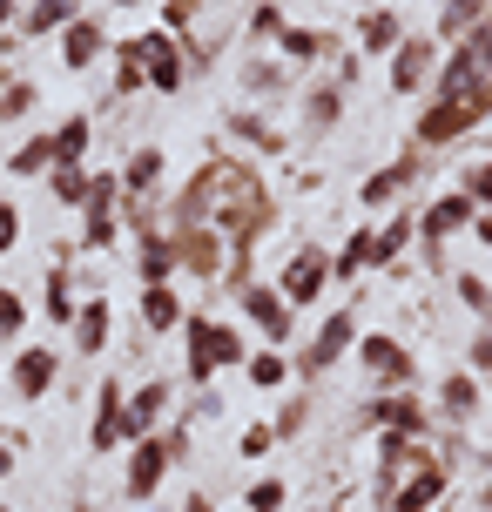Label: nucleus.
Listing matches in <instances>:
<instances>
[{
	"instance_id": "nucleus-1",
	"label": "nucleus",
	"mask_w": 492,
	"mask_h": 512,
	"mask_svg": "<svg viewBox=\"0 0 492 512\" xmlns=\"http://www.w3.org/2000/svg\"><path fill=\"white\" fill-rule=\"evenodd\" d=\"M243 358H250V344H243L236 324L209 317V310H189L182 317V371H189L196 391H209L216 371H243Z\"/></svg>"
},
{
	"instance_id": "nucleus-2",
	"label": "nucleus",
	"mask_w": 492,
	"mask_h": 512,
	"mask_svg": "<svg viewBox=\"0 0 492 512\" xmlns=\"http://www.w3.org/2000/svg\"><path fill=\"white\" fill-rule=\"evenodd\" d=\"M358 337H364L358 310H351V304H344V310H331V317L317 324V337L304 344V351H297V364H290V371H297V378H324V371H337V364H344L351 351H358Z\"/></svg>"
},
{
	"instance_id": "nucleus-3",
	"label": "nucleus",
	"mask_w": 492,
	"mask_h": 512,
	"mask_svg": "<svg viewBox=\"0 0 492 512\" xmlns=\"http://www.w3.org/2000/svg\"><path fill=\"white\" fill-rule=\"evenodd\" d=\"M439 54H445V48L432 41V34H405V41L385 54L391 95H398V102H405V95H425V88H432V75H439Z\"/></svg>"
},
{
	"instance_id": "nucleus-4",
	"label": "nucleus",
	"mask_w": 492,
	"mask_h": 512,
	"mask_svg": "<svg viewBox=\"0 0 492 512\" xmlns=\"http://www.w3.org/2000/svg\"><path fill=\"white\" fill-rule=\"evenodd\" d=\"M135 54H142V75H149L156 95H182V88H189V48H182L176 34L142 27V34H135Z\"/></svg>"
},
{
	"instance_id": "nucleus-5",
	"label": "nucleus",
	"mask_w": 492,
	"mask_h": 512,
	"mask_svg": "<svg viewBox=\"0 0 492 512\" xmlns=\"http://www.w3.org/2000/svg\"><path fill=\"white\" fill-rule=\"evenodd\" d=\"M358 364H364V378L378 384V391H412V378H418L405 337H391V331H364L358 337Z\"/></svg>"
},
{
	"instance_id": "nucleus-6",
	"label": "nucleus",
	"mask_w": 492,
	"mask_h": 512,
	"mask_svg": "<svg viewBox=\"0 0 492 512\" xmlns=\"http://www.w3.org/2000/svg\"><path fill=\"white\" fill-rule=\"evenodd\" d=\"M230 297H236V310H243V324H257L263 344H277V351H284L290 331H297V310L277 297V283H257V277H250V283H236Z\"/></svg>"
},
{
	"instance_id": "nucleus-7",
	"label": "nucleus",
	"mask_w": 492,
	"mask_h": 512,
	"mask_svg": "<svg viewBox=\"0 0 492 512\" xmlns=\"http://www.w3.org/2000/svg\"><path fill=\"white\" fill-rule=\"evenodd\" d=\"M324 290H331V250L324 243H297V256H290L284 277H277V297L290 310H311Z\"/></svg>"
},
{
	"instance_id": "nucleus-8",
	"label": "nucleus",
	"mask_w": 492,
	"mask_h": 512,
	"mask_svg": "<svg viewBox=\"0 0 492 512\" xmlns=\"http://www.w3.org/2000/svg\"><path fill=\"white\" fill-rule=\"evenodd\" d=\"M176 472V452H169V438L149 432V438H135L129 445V472H122V492H129V506H149L162 492V479Z\"/></svg>"
},
{
	"instance_id": "nucleus-9",
	"label": "nucleus",
	"mask_w": 492,
	"mask_h": 512,
	"mask_svg": "<svg viewBox=\"0 0 492 512\" xmlns=\"http://www.w3.org/2000/svg\"><path fill=\"white\" fill-rule=\"evenodd\" d=\"M344 102H351V88L337 75H317L297 88V135H311V142H324L337 122H344Z\"/></svg>"
},
{
	"instance_id": "nucleus-10",
	"label": "nucleus",
	"mask_w": 492,
	"mask_h": 512,
	"mask_svg": "<svg viewBox=\"0 0 492 512\" xmlns=\"http://www.w3.org/2000/svg\"><path fill=\"white\" fill-rule=\"evenodd\" d=\"M479 122H486V115H479L472 102H425V115H418V128H412V149L418 155L452 149V142H466Z\"/></svg>"
},
{
	"instance_id": "nucleus-11",
	"label": "nucleus",
	"mask_w": 492,
	"mask_h": 512,
	"mask_svg": "<svg viewBox=\"0 0 492 512\" xmlns=\"http://www.w3.org/2000/svg\"><path fill=\"white\" fill-rule=\"evenodd\" d=\"M61 378V351L54 344H21L14 364H7V398H21V405H41Z\"/></svg>"
},
{
	"instance_id": "nucleus-12",
	"label": "nucleus",
	"mask_w": 492,
	"mask_h": 512,
	"mask_svg": "<svg viewBox=\"0 0 492 512\" xmlns=\"http://www.w3.org/2000/svg\"><path fill=\"white\" fill-rule=\"evenodd\" d=\"M445 486H452V465L445 459H418L412 472L385 492V512H432L445 499Z\"/></svg>"
},
{
	"instance_id": "nucleus-13",
	"label": "nucleus",
	"mask_w": 492,
	"mask_h": 512,
	"mask_svg": "<svg viewBox=\"0 0 492 512\" xmlns=\"http://www.w3.org/2000/svg\"><path fill=\"white\" fill-rule=\"evenodd\" d=\"M122 411H129L122 378H102L95 384V418H88V459H108V452L129 445V438H122Z\"/></svg>"
},
{
	"instance_id": "nucleus-14",
	"label": "nucleus",
	"mask_w": 492,
	"mask_h": 512,
	"mask_svg": "<svg viewBox=\"0 0 492 512\" xmlns=\"http://www.w3.org/2000/svg\"><path fill=\"white\" fill-rule=\"evenodd\" d=\"M364 425L425 438V432H432V405H425V398H412V391H385V398H371V405H364Z\"/></svg>"
},
{
	"instance_id": "nucleus-15",
	"label": "nucleus",
	"mask_w": 492,
	"mask_h": 512,
	"mask_svg": "<svg viewBox=\"0 0 492 512\" xmlns=\"http://www.w3.org/2000/svg\"><path fill=\"white\" fill-rule=\"evenodd\" d=\"M169 243H176V270H189V277H223V236L209 230V223L169 230Z\"/></svg>"
},
{
	"instance_id": "nucleus-16",
	"label": "nucleus",
	"mask_w": 492,
	"mask_h": 512,
	"mask_svg": "<svg viewBox=\"0 0 492 512\" xmlns=\"http://www.w3.org/2000/svg\"><path fill=\"white\" fill-rule=\"evenodd\" d=\"M108 48H115V41H108V21H95V14H75V21L61 27V61H68L75 75H88Z\"/></svg>"
},
{
	"instance_id": "nucleus-17",
	"label": "nucleus",
	"mask_w": 492,
	"mask_h": 512,
	"mask_svg": "<svg viewBox=\"0 0 492 512\" xmlns=\"http://www.w3.org/2000/svg\"><path fill=\"white\" fill-rule=\"evenodd\" d=\"M418 182V149H405L398 162H385V169H371V176L358 182V203L364 209H385V203H405V189Z\"/></svg>"
},
{
	"instance_id": "nucleus-18",
	"label": "nucleus",
	"mask_w": 492,
	"mask_h": 512,
	"mask_svg": "<svg viewBox=\"0 0 492 512\" xmlns=\"http://www.w3.org/2000/svg\"><path fill=\"white\" fill-rule=\"evenodd\" d=\"M135 317H142V331L169 337V331H182L189 304H182V290H176V283H142V290H135Z\"/></svg>"
},
{
	"instance_id": "nucleus-19",
	"label": "nucleus",
	"mask_w": 492,
	"mask_h": 512,
	"mask_svg": "<svg viewBox=\"0 0 492 512\" xmlns=\"http://www.w3.org/2000/svg\"><path fill=\"white\" fill-rule=\"evenodd\" d=\"M68 337H75L81 358H102V351H108V337H115V304H108L102 290H95V297H81V310H75V324H68Z\"/></svg>"
},
{
	"instance_id": "nucleus-20",
	"label": "nucleus",
	"mask_w": 492,
	"mask_h": 512,
	"mask_svg": "<svg viewBox=\"0 0 492 512\" xmlns=\"http://www.w3.org/2000/svg\"><path fill=\"white\" fill-rule=\"evenodd\" d=\"M176 405V391L162 378H149V384H135V398H129V411H122V438H149V432H162V411Z\"/></svg>"
},
{
	"instance_id": "nucleus-21",
	"label": "nucleus",
	"mask_w": 492,
	"mask_h": 512,
	"mask_svg": "<svg viewBox=\"0 0 492 512\" xmlns=\"http://www.w3.org/2000/svg\"><path fill=\"white\" fill-rule=\"evenodd\" d=\"M405 34H412V27H405L398 7H364V14H358V48H351V54H378V61H385Z\"/></svg>"
},
{
	"instance_id": "nucleus-22",
	"label": "nucleus",
	"mask_w": 492,
	"mask_h": 512,
	"mask_svg": "<svg viewBox=\"0 0 492 512\" xmlns=\"http://www.w3.org/2000/svg\"><path fill=\"white\" fill-rule=\"evenodd\" d=\"M162 169H169V162H162V149H156V142H142V149L122 162V203H156Z\"/></svg>"
},
{
	"instance_id": "nucleus-23",
	"label": "nucleus",
	"mask_w": 492,
	"mask_h": 512,
	"mask_svg": "<svg viewBox=\"0 0 492 512\" xmlns=\"http://www.w3.org/2000/svg\"><path fill=\"white\" fill-rule=\"evenodd\" d=\"M432 418H445V425H472V418H479V378H472V371H445Z\"/></svg>"
},
{
	"instance_id": "nucleus-24",
	"label": "nucleus",
	"mask_w": 492,
	"mask_h": 512,
	"mask_svg": "<svg viewBox=\"0 0 492 512\" xmlns=\"http://www.w3.org/2000/svg\"><path fill=\"white\" fill-rule=\"evenodd\" d=\"M135 283H176V243H169V230L135 236Z\"/></svg>"
},
{
	"instance_id": "nucleus-25",
	"label": "nucleus",
	"mask_w": 492,
	"mask_h": 512,
	"mask_svg": "<svg viewBox=\"0 0 492 512\" xmlns=\"http://www.w3.org/2000/svg\"><path fill=\"white\" fill-rule=\"evenodd\" d=\"M75 310H81V283H75V270H68V263H54L48 283H41V317L68 331V324H75Z\"/></svg>"
},
{
	"instance_id": "nucleus-26",
	"label": "nucleus",
	"mask_w": 492,
	"mask_h": 512,
	"mask_svg": "<svg viewBox=\"0 0 492 512\" xmlns=\"http://www.w3.org/2000/svg\"><path fill=\"white\" fill-rule=\"evenodd\" d=\"M230 135L243 142V149H257V155H284L290 149V135L270 122L263 108H236V115H230Z\"/></svg>"
},
{
	"instance_id": "nucleus-27",
	"label": "nucleus",
	"mask_w": 492,
	"mask_h": 512,
	"mask_svg": "<svg viewBox=\"0 0 492 512\" xmlns=\"http://www.w3.org/2000/svg\"><path fill=\"white\" fill-rule=\"evenodd\" d=\"M412 243H418V216L398 203V216H391V223H378V236H371V270H391L398 256L412 250Z\"/></svg>"
},
{
	"instance_id": "nucleus-28",
	"label": "nucleus",
	"mask_w": 492,
	"mask_h": 512,
	"mask_svg": "<svg viewBox=\"0 0 492 512\" xmlns=\"http://www.w3.org/2000/svg\"><path fill=\"white\" fill-rule=\"evenodd\" d=\"M486 14H492L486 0H445V7H439V27H432V41H439V48H459L472 27L486 21Z\"/></svg>"
},
{
	"instance_id": "nucleus-29",
	"label": "nucleus",
	"mask_w": 492,
	"mask_h": 512,
	"mask_svg": "<svg viewBox=\"0 0 492 512\" xmlns=\"http://www.w3.org/2000/svg\"><path fill=\"white\" fill-rule=\"evenodd\" d=\"M54 169V128H34V135H27V142H14V149H7V176H48Z\"/></svg>"
},
{
	"instance_id": "nucleus-30",
	"label": "nucleus",
	"mask_w": 492,
	"mask_h": 512,
	"mask_svg": "<svg viewBox=\"0 0 492 512\" xmlns=\"http://www.w3.org/2000/svg\"><path fill=\"white\" fill-rule=\"evenodd\" d=\"M243 384H250V391H284L290 384V358L277 351V344H257V351L243 358Z\"/></svg>"
},
{
	"instance_id": "nucleus-31",
	"label": "nucleus",
	"mask_w": 492,
	"mask_h": 512,
	"mask_svg": "<svg viewBox=\"0 0 492 512\" xmlns=\"http://www.w3.org/2000/svg\"><path fill=\"white\" fill-rule=\"evenodd\" d=\"M88 149H95V122H88V108L61 115V122H54V162H88Z\"/></svg>"
},
{
	"instance_id": "nucleus-32",
	"label": "nucleus",
	"mask_w": 492,
	"mask_h": 512,
	"mask_svg": "<svg viewBox=\"0 0 492 512\" xmlns=\"http://www.w3.org/2000/svg\"><path fill=\"white\" fill-rule=\"evenodd\" d=\"M277 48H284V61L311 68V61H324V54L337 48V34H324V27H297V21H290L284 34H277Z\"/></svg>"
},
{
	"instance_id": "nucleus-33",
	"label": "nucleus",
	"mask_w": 492,
	"mask_h": 512,
	"mask_svg": "<svg viewBox=\"0 0 492 512\" xmlns=\"http://www.w3.org/2000/svg\"><path fill=\"white\" fill-rule=\"evenodd\" d=\"M371 236H378V230H371V223H358V230H351V236L331 250V283H337V277L351 283V277H364V270H371Z\"/></svg>"
},
{
	"instance_id": "nucleus-34",
	"label": "nucleus",
	"mask_w": 492,
	"mask_h": 512,
	"mask_svg": "<svg viewBox=\"0 0 492 512\" xmlns=\"http://www.w3.org/2000/svg\"><path fill=\"white\" fill-rule=\"evenodd\" d=\"M48 196L61 209H81L88 203V162H54L48 169Z\"/></svg>"
},
{
	"instance_id": "nucleus-35",
	"label": "nucleus",
	"mask_w": 492,
	"mask_h": 512,
	"mask_svg": "<svg viewBox=\"0 0 492 512\" xmlns=\"http://www.w3.org/2000/svg\"><path fill=\"white\" fill-rule=\"evenodd\" d=\"M115 102H122V95H142V88H149V75H142V54H135V34L129 41H115Z\"/></svg>"
},
{
	"instance_id": "nucleus-36",
	"label": "nucleus",
	"mask_w": 492,
	"mask_h": 512,
	"mask_svg": "<svg viewBox=\"0 0 492 512\" xmlns=\"http://www.w3.org/2000/svg\"><path fill=\"white\" fill-rule=\"evenodd\" d=\"M34 102H41V88H34L27 75H0V128H7V122H21V115H27Z\"/></svg>"
},
{
	"instance_id": "nucleus-37",
	"label": "nucleus",
	"mask_w": 492,
	"mask_h": 512,
	"mask_svg": "<svg viewBox=\"0 0 492 512\" xmlns=\"http://www.w3.org/2000/svg\"><path fill=\"white\" fill-rule=\"evenodd\" d=\"M196 27H203V0H162V34L196 41Z\"/></svg>"
},
{
	"instance_id": "nucleus-38",
	"label": "nucleus",
	"mask_w": 492,
	"mask_h": 512,
	"mask_svg": "<svg viewBox=\"0 0 492 512\" xmlns=\"http://www.w3.org/2000/svg\"><path fill=\"white\" fill-rule=\"evenodd\" d=\"M243 95H257V102L284 95V68L277 61H243Z\"/></svg>"
},
{
	"instance_id": "nucleus-39",
	"label": "nucleus",
	"mask_w": 492,
	"mask_h": 512,
	"mask_svg": "<svg viewBox=\"0 0 492 512\" xmlns=\"http://www.w3.org/2000/svg\"><path fill=\"white\" fill-rule=\"evenodd\" d=\"M21 331H27V290L0 283V344H14Z\"/></svg>"
},
{
	"instance_id": "nucleus-40",
	"label": "nucleus",
	"mask_w": 492,
	"mask_h": 512,
	"mask_svg": "<svg viewBox=\"0 0 492 512\" xmlns=\"http://www.w3.org/2000/svg\"><path fill=\"white\" fill-rule=\"evenodd\" d=\"M459 196H466L472 209H492V155H486V162H466V169H459Z\"/></svg>"
},
{
	"instance_id": "nucleus-41",
	"label": "nucleus",
	"mask_w": 492,
	"mask_h": 512,
	"mask_svg": "<svg viewBox=\"0 0 492 512\" xmlns=\"http://www.w3.org/2000/svg\"><path fill=\"white\" fill-rule=\"evenodd\" d=\"M284 27H290L284 7H277V0H257V7H250V21H243V34H250V41H277Z\"/></svg>"
},
{
	"instance_id": "nucleus-42",
	"label": "nucleus",
	"mask_w": 492,
	"mask_h": 512,
	"mask_svg": "<svg viewBox=\"0 0 492 512\" xmlns=\"http://www.w3.org/2000/svg\"><path fill=\"white\" fill-rule=\"evenodd\" d=\"M304 425H311V398H284V405H277V418H270L277 445H284V438H297Z\"/></svg>"
},
{
	"instance_id": "nucleus-43",
	"label": "nucleus",
	"mask_w": 492,
	"mask_h": 512,
	"mask_svg": "<svg viewBox=\"0 0 492 512\" xmlns=\"http://www.w3.org/2000/svg\"><path fill=\"white\" fill-rule=\"evenodd\" d=\"M284 499H290L284 479H257V486L243 492V506H250V512H284Z\"/></svg>"
},
{
	"instance_id": "nucleus-44",
	"label": "nucleus",
	"mask_w": 492,
	"mask_h": 512,
	"mask_svg": "<svg viewBox=\"0 0 492 512\" xmlns=\"http://www.w3.org/2000/svg\"><path fill=\"white\" fill-rule=\"evenodd\" d=\"M21 230H27V223H21V203H14V196L0 189V256H7L14 243H21Z\"/></svg>"
},
{
	"instance_id": "nucleus-45",
	"label": "nucleus",
	"mask_w": 492,
	"mask_h": 512,
	"mask_svg": "<svg viewBox=\"0 0 492 512\" xmlns=\"http://www.w3.org/2000/svg\"><path fill=\"white\" fill-rule=\"evenodd\" d=\"M236 452H243V459H270V452H277V432H270V425H243Z\"/></svg>"
},
{
	"instance_id": "nucleus-46",
	"label": "nucleus",
	"mask_w": 492,
	"mask_h": 512,
	"mask_svg": "<svg viewBox=\"0 0 492 512\" xmlns=\"http://www.w3.org/2000/svg\"><path fill=\"white\" fill-rule=\"evenodd\" d=\"M466 371H472V378H479V371H492V324H486L479 337H472V351H466Z\"/></svg>"
},
{
	"instance_id": "nucleus-47",
	"label": "nucleus",
	"mask_w": 492,
	"mask_h": 512,
	"mask_svg": "<svg viewBox=\"0 0 492 512\" xmlns=\"http://www.w3.org/2000/svg\"><path fill=\"white\" fill-rule=\"evenodd\" d=\"M27 7H41V14H61V21H75L81 0H27Z\"/></svg>"
},
{
	"instance_id": "nucleus-48",
	"label": "nucleus",
	"mask_w": 492,
	"mask_h": 512,
	"mask_svg": "<svg viewBox=\"0 0 492 512\" xmlns=\"http://www.w3.org/2000/svg\"><path fill=\"white\" fill-rule=\"evenodd\" d=\"M472 236H479V243H492V209H479V216H472Z\"/></svg>"
},
{
	"instance_id": "nucleus-49",
	"label": "nucleus",
	"mask_w": 492,
	"mask_h": 512,
	"mask_svg": "<svg viewBox=\"0 0 492 512\" xmlns=\"http://www.w3.org/2000/svg\"><path fill=\"white\" fill-rule=\"evenodd\" d=\"M14 21H21V0H0V34H7Z\"/></svg>"
},
{
	"instance_id": "nucleus-50",
	"label": "nucleus",
	"mask_w": 492,
	"mask_h": 512,
	"mask_svg": "<svg viewBox=\"0 0 492 512\" xmlns=\"http://www.w3.org/2000/svg\"><path fill=\"white\" fill-rule=\"evenodd\" d=\"M182 512H216V506H209L203 492H189V499H182Z\"/></svg>"
},
{
	"instance_id": "nucleus-51",
	"label": "nucleus",
	"mask_w": 492,
	"mask_h": 512,
	"mask_svg": "<svg viewBox=\"0 0 492 512\" xmlns=\"http://www.w3.org/2000/svg\"><path fill=\"white\" fill-rule=\"evenodd\" d=\"M7 472H14V445H0V479H7Z\"/></svg>"
},
{
	"instance_id": "nucleus-52",
	"label": "nucleus",
	"mask_w": 492,
	"mask_h": 512,
	"mask_svg": "<svg viewBox=\"0 0 492 512\" xmlns=\"http://www.w3.org/2000/svg\"><path fill=\"white\" fill-rule=\"evenodd\" d=\"M115 7H142V0H115Z\"/></svg>"
},
{
	"instance_id": "nucleus-53",
	"label": "nucleus",
	"mask_w": 492,
	"mask_h": 512,
	"mask_svg": "<svg viewBox=\"0 0 492 512\" xmlns=\"http://www.w3.org/2000/svg\"><path fill=\"white\" fill-rule=\"evenodd\" d=\"M324 512H351V506H324Z\"/></svg>"
},
{
	"instance_id": "nucleus-54",
	"label": "nucleus",
	"mask_w": 492,
	"mask_h": 512,
	"mask_svg": "<svg viewBox=\"0 0 492 512\" xmlns=\"http://www.w3.org/2000/svg\"><path fill=\"white\" fill-rule=\"evenodd\" d=\"M486 512H492V486H486Z\"/></svg>"
},
{
	"instance_id": "nucleus-55",
	"label": "nucleus",
	"mask_w": 492,
	"mask_h": 512,
	"mask_svg": "<svg viewBox=\"0 0 492 512\" xmlns=\"http://www.w3.org/2000/svg\"><path fill=\"white\" fill-rule=\"evenodd\" d=\"M216 7H230V0H216Z\"/></svg>"
},
{
	"instance_id": "nucleus-56",
	"label": "nucleus",
	"mask_w": 492,
	"mask_h": 512,
	"mask_svg": "<svg viewBox=\"0 0 492 512\" xmlns=\"http://www.w3.org/2000/svg\"><path fill=\"white\" fill-rule=\"evenodd\" d=\"M0 512H14V506H0Z\"/></svg>"
},
{
	"instance_id": "nucleus-57",
	"label": "nucleus",
	"mask_w": 492,
	"mask_h": 512,
	"mask_svg": "<svg viewBox=\"0 0 492 512\" xmlns=\"http://www.w3.org/2000/svg\"><path fill=\"white\" fill-rule=\"evenodd\" d=\"M277 7H284V0H277Z\"/></svg>"
}]
</instances>
